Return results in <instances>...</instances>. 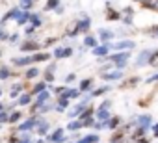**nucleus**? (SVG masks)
Here are the masks:
<instances>
[{"instance_id":"nucleus-1","label":"nucleus","mask_w":158,"mask_h":143,"mask_svg":"<svg viewBox=\"0 0 158 143\" xmlns=\"http://www.w3.org/2000/svg\"><path fill=\"white\" fill-rule=\"evenodd\" d=\"M127 59H128V52H121V54H114L112 56V61H115L117 67H125Z\"/></svg>"},{"instance_id":"nucleus-2","label":"nucleus","mask_w":158,"mask_h":143,"mask_svg":"<svg viewBox=\"0 0 158 143\" xmlns=\"http://www.w3.org/2000/svg\"><path fill=\"white\" fill-rule=\"evenodd\" d=\"M136 45H134V41H119V43H115V45H110V48H115V50H130V48H134Z\"/></svg>"},{"instance_id":"nucleus-3","label":"nucleus","mask_w":158,"mask_h":143,"mask_svg":"<svg viewBox=\"0 0 158 143\" xmlns=\"http://www.w3.org/2000/svg\"><path fill=\"white\" fill-rule=\"evenodd\" d=\"M151 50H143L139 56H138V67H145L147 63H151Z\"/></svg>"},{"instance_id":"nucleus-4","label":"nucleus","mask_w":158,"mask_h":143,"mask_svg":"<svg viewBox=\"0 0 158 143\" xmlns=\"http://www.w3.org/2000/svg\"><path fill=\"white\" fill-rule=\"evenodd\" d=\"M47 141H54V143H61V141H65V136H63V128H58L52 136H48L47 137Z\"/></svg>"},{"instance_id":"nucleus-5","label":"nucleus","mask_w":158,"mask_h":143,"mask_svg":"<svg viewBox=\"0 0 158 143\" xmlns=\"http://www.w3.org/2000/svg\"><path fill=\"white\" fill-rule=\"evenodd\" d=\"M151 121H152V119H151V115H139L136 123H138V126H141V128H145V130H147V128L151 126Z\"/></svg>"},{"instance_id":"nucleus-6","label":"nucleus","mask_w":158,"mask_h":143,"mask_svg":"<svg viewBox=\"0 0 158 143\" xmlns=\"http://www.w3.org/2000/svg\"><path fill=\"white\" fill-rule=\"evenodd\" d=\"M121 76H123V73H121V71H112V73H106V75H102V78H104V80H108V82L119 80Z\"/></svg>"},{"instance_id":"nucleus-7","label":"nucleus","mask_w":158,"mask_h":143,"mask_svg":"<svg viewBox=\"0 0 158 143\" xmlns=\"http://www.w3.org/2000/svg\"><path fill=\"white\" fill-rule=\"evenodd\" d=\"M19 48H21L23 52H30V50H37V48H39V45H37V43H34V41H26V43H23Z\"/></svg>"},{"instance_id":"nucleus-8","label":"nucleus","mask_w":158,"mask_h":143,"mask_svg":"<svg viewBox=\"0 0 158 143\" xmlns=\"http://www.w3.org/2000/svg\"><path fill=\"white\" fill-rule=\"evenodd\" d=\"M108 48H110V45L104 43V45H101V47H95V48H93V54H95V56H106V54H108Z\"/></svg>"},{"instance_id":"nucleus-9","label":"nucleus","mask_w":158,"mask_h":143,"mask_svg":"<svg viewBox=\"0 0 158 143\" xmlns=\"http://www.w3.org/2000/svg\"><path fill=\"white\" fill-rule=\"evenodd\" d=\"M71 54H73L71 48H61V47H58V48L54 50V56H56V58H67V56H71Z\"/></svg>"},{"instance_id":"nucleus-10","label":"nucleus","mask_w":158,"mask_h":143,"mask_svg":"<svg viewBox=\"0 0 158 143\" xmlns=\"http://www.w3.org/2000/svg\"><path fill=\"white\" fill-rule=\"evenodd\" d=\"M11 61H13L17 67H23V65H30L34 59H32V58H28V56H23V58H15V59H11Z\"/></svg>"},{"instance_id":"nucleus-11","label":"nucleus","mask_w":158,"mask_h":143,"mask_svg":"<svg viewBox=\"0 0 158 143\" xmlns=\"http://www.w3.org/2000/svg\"><path fill=\"white\" fill-rule=\"evenodd\" d=\"M30 17H32V13H28V11L24 10L23 13H19V17H17V24H21V26H23L24 22H28V21H30Z\"/></svg>"},{"instance_id":"nucleus-12","label":"nucleus","mask_w":158,"mask_h":143,"mask_svg":"<svg viewBox=\"0 0 158 143\" xmlns=\"http://www.w3.org/2000/svg\"><path fill=\"white\" fill-rule=\"evenodd\" d=\"M88 28H89V19H88V17H84L80 22L76 24V30H78V32H86Z\"/></svg>"},{"instance_id":"nucleus-13","label":"nucleus","mask_w":158,"mask_h":143,"mask_svg":"<svg viewBox=\"0 0 158 143\" xmlns=\"http://www.w3.org/2000/svg\"><path fill=\"white\" fill-rule=\"evenodd\" d=\"M97 117H99L101 121H110V113H108V108H99V112H97Z\"/></svg>"},{"instance_id":"nucleus-14","label":"nucleus","mask_w":158,"mask_h":143,"mask_svg":"<svg viewBox=\"0 0 158 143\" xmlns=\"http://www.w3.org/2000/svg\"><path fill=\"white\" fill-rule=\"evenodd\" d=\"M35 125H37V123H35V119H28V121H24V123L19 126V130H23V132H24V130H30V128H34Z\"/></svg>"},{"instance_id":"nucleus-15","label":"nucleus","mask_w":158,"mask_h":143,"mask_svg":"<svg viewBox=\"0 0 158 143\" xmlns=\"http://www.w3.org/2000/svg\"><path fill=\"white\" fill-rule=\"evenodd\" d=\"M63 97H67V99H76V97H80V89H65V91H63Z\"/></svg>"},{"instance_id":"nucleus-16","label":"nucleus","mask_w":158,"mask_h":143,"mask_svg":"<svg viewBox=\"0 0 158 143\" xmlns=\"http://www.w3.org/2000/svg\"><path fill=\"white\" fill-rule=\"evenodd\" d=\"M19 13H21L19 10H10V11H8V13L4 15L2 22H6V21H10V19H17V17H19Z\"/></svg>"},{"instance_id":"nucleus-17","label":"nucleus","mask_w":158,"mask_h":143,"mask_svg":"<svg viewBox=\"0 0 158 143\" xmlns=\"http://www.w3.org/2000/svg\"><path fill=\"white\" fill-rule=\"evenodd\" d=\"M99 141V136L97 134H91V136H86V137H82L78 143H97Z\"/></svg>"},{"instance_id":"nucleus-18","label":"nucleus","mask_w":158,"mask_h":143,"mask_svg":"<svg viewBox=\"0 0 158 143\" xmlns=\"http://www.w3.org/2000/svg\"><path fill=\"white\" fill-rule=\"evenodd\" d=\"M99 35H101V39H102V41H110V39L114 37V32H110V30H101V34H99Z\"/></svg>"},{"instance_id":"nucleus-19","label":"nucleus","mask_w":158,"mask_h":143,"mask_svg":"<svg viewBox=\"0 0 158 143\" xmlns=\"http://www.w3.org/2000/svg\"><path fill=\"white\" fill-rule=\"evenodd\" d=\"M67 104H69V99H67V97H63V95H61V97H60V106H58V108H56V110H58V112H63V110H65V108H67Z\"/></svg>"},{"instance_id":"nucleus-20","label":"nucleus","mask_w":158,"mask_h":143,"mask_svg":"<svg viewBox=\"0 0 158 143\" xmlns=\"http://www.w3.org/2000/svg\"><path fill=\"white\" fill-rule=\"evenodd\" d=\"M37 130H39L41 136L47 134V130H48V123H47V121H39V123H37Z\"/></svg>"},{"instance_id":"nucleus-21","label":"nucleus","mask_w":158,"mask_h":143,"mask_svg":"<svg viewBox=\"0 0 158 143\" xmlns=\"http://www.w3.org/2000/svg\"><path fill=\"white\" fill-rule=\"evenodd\" d=\"M143 6L151 10H158V0H143Z\"/></svg>"},{"instance_id":"nucleus-22","label":"nucleus","mask_w":158,"mask_h":143,"mask_svg":"<svg viewBox=\"0 0 158 143\" xmlns=\"http://www.w3.org/2000/svg\"><path fill=\"white\" fill-rule=\"evenodd\" d=\"M47 99H48V91H41L37 95V106H41L43 102H47Z\"/></svg>"},{"instance_id":"nucleus-23","label":"nucleus","mask_w":158,"mask_h":143,"mask_svg":"<svg viewBox=\"0 0 158 143\" xmlns=\"http://www.w3.org/2000/svg\"><path fill=\"white\" fill-rule=\"evenodd\" d=\"M91 115H93V110L91 108H86L82 113H80V121H86V119H91Z\"/></svg>"},{"instance_id":"nucleus-24","label":"nucleus","mask_w":158,"mask_h":143,"mask_svg":"<svg viewBox=\"0 0 158 143\" xmlns=\"http://www.w3.org/2000/svg\"><path fill=\"white\" fill-rule=\"evenodd\" d=\"M84 45H86V47H93V48H95V47H97V39H95V37H91V35H88V37L84 39Z\"/></svg>"},{"instance_id":"nucleus-25","label":"nucleus","mask_w":158,"mask_h":143,"mask_svg":"<svg viewBox=\"0 0 158 143\" xmlns=\"http://www.w3.org/2000/svg\"><path fill=\"white\" fill-rule=\"evenodd\" d=\"M48 58H50V54H47V52H43V54H35V56H34L32 59H34V61H47Z\"/></svg>"},{"instance_id":"nucleus-26","label":"nucleus","mask_w":158,"mask_h":143,"mask_svg":"<svg viewBox=\"0 0 158 143\" xmlns=\"http://www.w3.org/2000/svg\"><path fill=\"white\" fill-rule=\"evenodd\" d=\"M82 126H84L82 121H73V123H69V130H78V128H82Z\"/></svg>"},{"instance_id":"nucleus-27","label":"nucleus","mask_w":158,"mask_h":143,"mask_svg":"<svg viewBox=\"0 0 158 143\" xmlns=\"http://www.w3.org/2000/svg\"><path fill=\"white\" fill-rule=\"evenodd\" d=\"M37 75H39V69L32 67V69H28V73H26V78H35Z\"/></svg>"},{"instance_id":"nucleus-28","label":"nucleus","mask_w":158,"mask_h":143,"mask_svg":"<svg viewBox=\"0 0 158 143\" xmlns=\"http://www.w3.org/2000/svg\"><path fill=\"white\" fill-rule=\"evenodd\" d=\"M30 22H32V26H39V24H41V17L34 13V15L30 17Z\"/></svg>"},{"instance_id":"nucleus-29","label":"nucleus","mask_w":158,"mask_h":143,"mask_svg":"<svg viewBox=\"0 0 158 143\" xmlns=\"http://www.w3.org/2000/svg\"><path fill=\"white\" fill-rule=\"evenodd\" d=\"M45 88H47V86H45V82H39V84H37V86L34 88V91H32V93H35V95H39L41 91H45Z\"/></svg>"},{"instance_id":"nucleus-30","label":"nucleus","mask_w":158,"mask_h":143,"mask_svg":"<svg viewBox=\"0 0 158 143\" xmlns=\"http://www.w3.org/2000/svg\"><path fill=\"white\" fill-rule=\"evenodd\" d=\"M60 6V0H48V4L45 6V10H54Z\"/></svg>"},{"instance_id":"nucleus-31","label":"nucleus","mask_w":158,"mask_h":143,"mask_svg":"<svg viewBox=\"0 0 158 143\" xmlns=\"http://www.w3.org/2000/svg\"><path fill=\"white\" fill-rule=\"evenodd\" d=\"M32 4H34V0H21V8L23 10H30Z\"/></svg>"},{"instance_id":"nucleus-32","label":"nucleus","mask_w":158,"mask_h":143,"mask_svg":"<svg viewBox=\"0 0 158 143\" xmlns=\"http://www.w3.org/2000/svg\"><path fill=\"white\" fill-rule=\"evenodd\" d=\"M119 121H121L119 117H112L110 123H108V128H115V126H119Z\"/></svg>"},{"instance_id":"nucleus-33","label":"nucleus","mask_w":158,"mask_h":143,"mask_svg":"<svg viewBox=\"0 0 158 143\" xmlns=\"http://www.w3.org/2000/svg\"><path fill=\"white\" fill-rule=\"evenodd\" d=\"M151 65L158 67V50H154V52L151 54Z\"/></svg>"},{"instance_id":"nucleus-34","label":"nucleus","mask_w":158,"mask_h":143,"mask_svg":"<svg viewBox=\"0 0 158 143\" xmlns=\"http://www.w3.org/2000/svg\"><path fill=\"white\" fill-rule=\"evenodd\" d=\"M108 19H110V21H117V19H119V13L114 11V10H108Z\"/></svg>"},{"instance_id":"nucleus-35","label":"nucleus","mask_w":158,"mask_h":143,"mask_svg":"<svg viewBox=\"0 0 158 143\" xmlns=\"http://www.w3.org/2000/svg\"><path fill=\"white\" fill-rule=\"evenodd\" d=\"M21 119V112H13L11 115H10V123H17Z\"/></svg>"},{"instance_id":"nucleus-36","label":"nucleus","mask_w":158,"mask_h":143,"mask_svg":"<svg viewBox=\"0 0 158 143\" xmlns=\"http://www.w3.org/2000/svg\"><path fill=\"white\" fill-rule=\"evenodd\" d=\"M0 78H10V69H8V67H2V69H0Z\"/></svg>"},{"instance_id":"nucleus-37","label":"nucleus","mask_w":158,"mask_h":143,"mask_svg":"<svg viewBox=\"0 0 158 143\" xmlns=\"http://www.w3.org/2000/svg\"><path fill=\"white\" fill-rule=\"evenodd\" d=\"M89 86H91V80H89V78H88V80H82V84H80V91H86Z\"/></svg>"},{"instance_id":"nucleus-38","label":"nucleus","mask_w":158,"mask_h":143,"mask_svg":"<svg viewBox=\"0 0 158 143\" xmlns=\"http://www.w3.org/2000/svg\"><path fill=\"white\" fill-rule=\"evenodd\" d=\"M30 100H32V99H30V95H23V97L19 99V104H21V106H24V104H28Z\"/></svg>"},{"instance_id":"nucleus-39","label":"nucleus","mask_w":158,"mask_h":143,"mask_svg":"<svg viewBox=\"0 0 158 143\" xmlns=\"http://www.w3.org/2000/svg\"><path fill=\"white\" fill-rule=\"evenodd\" d=\"M106 91H108V86H106V88H99L97 91H93V97H99V95H104Z\"/></svg>"},{"instance_id":"nucleus-40","label":"nucleus","mask_w":158,"mask_h":143,"mask_svg":"<svg viewBox=\"0 0 158 143\" xmlns=\"http://www.w3.org/2000/svg\"><path fill=\"white\" fill-rule=\"evenodd\" d=\"M21 93V84H15L13 86V91H11V97H17Z\"/></svg>"},{"instance_id":"nucleus-41","label":"nucleus","mask_w":158,"mask_h":143,"mask_svg":"<svg viewBox=\"0 0 158 143\" xmlns=\"http://www.w3.org/2000/svg\"><path fill=\"white\" fill-rule=\"evenodd\" d=\"M10 121V115L6 112H0V123H8Z\"/></svg>"},{"instance_id":"nucleus-42","label":"nucleus","mask_w":158,"mask_h":143,"mask_svg":"<svg viewBox=\"0 0 158 143\" xmlns=\"http://www.w3.org/2000/svg\"><path fill=\"white\" fill-rule=\"evenodd\" d=\"M34 30H35V26H28V28L24 30V34H26V35H32V34H34Z\"/></svg>"},{"instance_id":"nucleus-43","label":"nucleus","mask_w":158,"mask_h":143,"mask_svg":"<svg viewBox=\"0 0 158 143\" xmlns=\"http://www.w3.org/2000/svg\"><path fill=\"white\" fill-rule=\"evenodd\" d=\"M151 128H152V134H154V137H158V123H156V125H152Z\"/></svg>"},{"instance_id":"nucleus-44","label":"nucleus","mask_w":158,"mask_h":143,"mask_svg":"<svg viewBox=\"0 0 158 143\" xmlns=\"http://www.w3.org/2000/svg\"><path fill=\"white\" fill-rule=\"evenodd\" d=\"M158 80V75H154V76H151V78H147V84H151V82H156Z\"/></svg>"},{"instance_id":"nucleus-45","label":"nucleus","mask_w":158,"mask_h":143,"mask_svg":"<svg viewBox=\"0 0 158 143\" xmlns=\"http://www.w3.org/2000/svg\"><path fill=\"white\" fill-rule=\"evenodd\" d=\"M74 78H76V76H74V75H69V76H67V78H65V82H67V84H69V82H73V80H74Z\"/></svg>"},{"instance_id":"nucleus-46","label":"nucleus","mask_w":158,"mask_h":143,"mask_svg":"<svg viewBox=\"0 0 158 143\" xmlns=\"http://www.w3.org/2000/svg\"><path fill=\"white\" fill-rule=\"evenodd\" d=\"M152 30L156 32V35H158V26H152Z\"/></svg>"},{"instance_id":"nucleus-47","label":"nucleus","mask_w":158,"mask_h":143,"mask_svg":"<svg viewBox=\"0 0 158 143\" xmlns=\"http://www.w3.org/2000/svg\"><path fill=\"white\" fill-rule=\"evenodd\" d=\"M2 37H4V34H2V30H0V39H2Z\"/></svg>"},{"instance_id":"nucleus-48","label":"nucleus","mask_w":158,"mask_h":143,"mask_svg":"<svg viewBox=\"0 0 158 143\" xmlns=\"http://www.w3.org/2000/svg\"><path fill=\"white\" fill-rule=\"evenodd\" d=\"M0 112H2V102H0Z\"/></svg>"},{"instance_id":"nucleus-49","label":"nucleus","mask_w":158,"mask_h":143,"mask_svg":"<svg viewBox=\"0 0 158 143\" xmlns=\"http://www.w3.org/2000/svg\"><path fill=\"white\" fill-rule=\"evenodd\" d=\"M0 95H2V91H0Z\"/></svg>"},{"instance_id":"nucleus-50","label":"nucleus","mask_w":158,"mask_h":143,"mask_svg":"<svg viewBox=\"0 0 158 143\" xmlns=\"http://www.w3.org/2000/svg\"><path fill=\"white\" fill-rule=\"evenodd\" d=\"M26 143H30V141H26Z\"/></svg>"}]
</instances>
